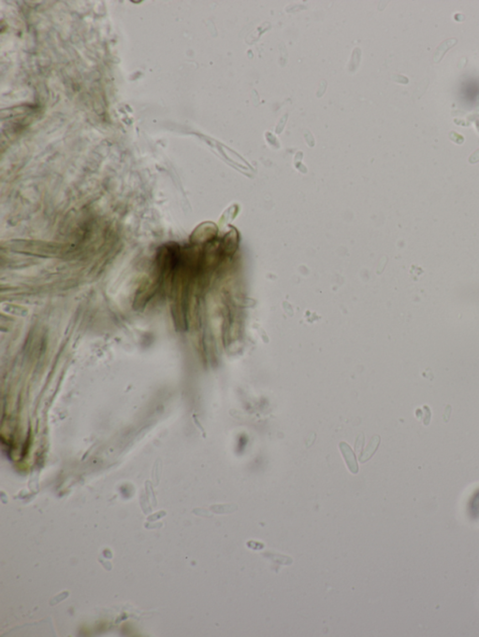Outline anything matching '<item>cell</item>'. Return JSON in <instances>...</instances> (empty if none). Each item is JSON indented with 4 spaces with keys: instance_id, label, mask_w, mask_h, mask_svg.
<instances>
[{
    "instance_id": "3",
    "label": "cell",
    "mask_w": 479,
    "mask_h": 637,
    "mask_svg": "<svg viewBox=\"0 0 479 637\" xmlns=\"http://www.w3.org/2000/svg\"><path fill=\"white\" fill-rule=\"evenodd\" d=\"M449 138H450V139H451L452 141L456 142L458 144H462V143L464 141V137H463V136H461L460 134L456 133L455 131H451V132L449 133Z\"/></svg>"
},
{
    "instance_id": "4",
    "label": "cell",
    "mask_w": 479,
    "mask_h": 637,
    "mask_svg": "<svg viewBox=\"0 0 479 637\" xmlns=\"http://www.w3.org/2000/svg\"><path fill=\"white\" fill-rule=\"evenodd\" d=\"M469 162H470L471 164H475V163H478V162H479V149H478L477 151H475V152L470 155V157H469Z\"/></svg>"
},
{
    "instance_id": "1",
    "label": "cell",
    "mask_w": 479,
    "mask_h": 637,
    "mask_svg": "<svg viewBox=\"0 0 479 637\" xmlns=\"http://www.w3.org/2000/svg\"><path fill=\"white\" fill-rule=\"evenodd\" d=\"M458 43V39L456 38H450V39H446L443 42H441L438 47L435 50V53L433 54V61L434 63H439L445 56L446 53L448 52L449 49L452 47L455 46Z\"/></svg>"
},
{
    "instance_id": "2",
    "label": "cell",
    "mask_w": 479,
    "mask_h": 637,
    "mask_svg": "<svg viewBox=\"0 0 479 637\" xmlns=\"http://www.w3.org/2000/svg\"><path fill=\"white\" fill-rule=\"evenodd\" d=\"M340 449L341 451H342V453L344 454V457H345V459H346V461H347V463H348V466L349 470H350L352 473H354V474L358 473V470H359L358 463H357V461H356L355 454H354V453L352 452L351 448H350L348 444H346V443L342 442L340 444Z\"/></svg>"
}]
</instances>
